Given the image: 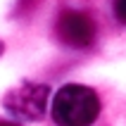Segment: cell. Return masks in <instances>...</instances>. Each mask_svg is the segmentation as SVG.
<instances>
[{"label": "cell", "instance_id": "277c9868", "mask_svg": "<svg viewBox=\"0 0 126 126\" xmlns=\"http://www.w3.org/2000/svg\"><path fill=\"white\" fill-rule=\"evenodd\" d=\"M114 17L126 24V0H114Z\"/></svg>", "mask_w": 126, "mask_h": 126}, {"label": "cell", "instance_id": "3957f363", "mask_svg": "<svg viewBox=\"0 0 126 126\" xmlns=\"http://www.w3.org/2000/svg\"><path fill=\"white\" fill-rule=\"evenodd\" d=\"M55 33L57 38L69 45V48H88L93 41H95V24L86 12H79V10H64L60 17H57L55 24Z\"/></svg>", "mask_w": 126, "mask_h": 126}, {"label": "cell", "instance_id": "7a4b0ae2", "mask_svg": "<svg viewBox=\"0 0 126 126\" xmlns=\"http://www.w3.org/2000/svg\"><path fill=\"white\" fill-rule=\"evenodd\" d=\"M48 95H50L48 86L24 81L5 95V110L24 121H36L45 114Z\"/></svg>", "mask_w": 126, "mask_h": 126}, {"label": "cell", "instance_id": "5b68a950", "mask_svg": "<svg viewBox=\"0 0 126 126\" xmlns=\"http://www.w3.org/2000/svg\"><path fill=\"white\" fill-rule=\"evenodd\" d=\"M0 126H17V124H10V121H0Z\"/></svg>", "mask_w": 126, "mask_h": 126}, {"label": "cell", "instance_id": "8992f818", "mask_svg": "<svg viewBox=\"0 0 126 126\" xmlns=\"http://www.w3.org/2000/svg\"><path fill=\"white\" fill-rule=\"evenodd\" d=\"M0 52H2V43H0Z\"/></svg>", "mask_w": 126, "mask_h": 126}, {"label": "cell", "instance_id": "6da1fadb", "mask_svg": "<svg viewBox=\"0 0 126 126\" xmlns=\"http://www.w3.org/2000/svg\"><path fill=\"white\" fill-rule=\"evenodd\" d=\"M100 114L98 93L81 83H67L52 98V119L57 126H91Z\"/></svg>", "mask_w": 126, "mask_h": 126}]
</instances>
